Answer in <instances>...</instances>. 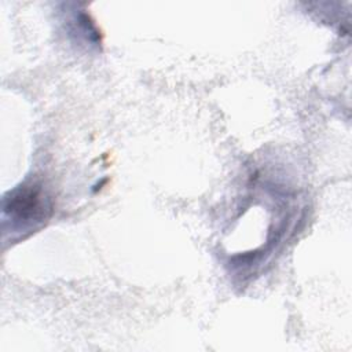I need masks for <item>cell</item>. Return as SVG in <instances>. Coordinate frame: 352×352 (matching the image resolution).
Here are the masks:
<instances>
[{"label":"cell","instance_id":"obj_1","mask_svg":"<svg viewBox=\"0 0 352 352\" xmlns=\"http://www.w3.org/2000/svg\"><path fill=\"white\" fill-rule=\"evenodd\" d=\"M51 210V199L37 183L19 186L4 197V217L18 230L34 228L48 219Z\"/></svg>","mask_w":352,"mask_h":352}]
</instances>
